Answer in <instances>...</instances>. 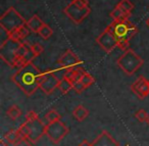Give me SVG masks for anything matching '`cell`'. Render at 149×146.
<instances>
[{
    "mask_svg": "<svg viewBox=\"0 0 149 146\" xmlns=\"http://www.w3.org/2000/svg\"><path fill=\"white\" fill-rule=\"evenodd\" d=\"M118 6L122 9L127 15H132V10L134 9V4L131 2L130 0H120L118 3Z\"/></svg>",
    "mask_w": 149,
    "mask_h": 146,
    "instance_id": "obj_20",
    "label": "cell"
},
{
    "mask_svg": "<svg viewBox=\"0 0 149 146\" xmlns=\"http://www.w3.org/2000/svg\"><path fill=\"white\" fill-rule=\"evenodd\" d=\"M32 50H33L34 54H35L36 56H38L44 51V47L40 43H35L32 45Z\"/></svg>",
    "mask_w": 149,
    "mask_h": 146,
    "instance_id": "obj_28",
    "label": "cell"
},
{
    "mask_svg": "<svg viewBox=\"0 0 149 146\" xmlns=\"http://www.w3.org/2000/svg\"><path fill=\"white\" fill-rule=\"evenodd\" d=\"M27 25L31 29V31H33L34 33H38L40 29L44 26V23L37 15H34L29 21H27Z\"/></svg>",
    "mask_w": 149,
    "mask_h": 146,
    "instance_id": "obj_15",
    "label": "cell"
},
{
    "mask_svg": "<svg viewBox=\"0 0 149 146\" xmlns=\"http://www.w3.org/2000/svg\"><path fill=\"white\" fill-rule=\"evenodd\" d=\"M30 31H31V29L28 27V25H25L23 27L19 28L17 30H15V32L10 33V39H13L19 42H23V40L29 36Z\"/></svg>",
    "mask_w": 149,
    "mask_h": 146,
    "instance_id": "obj_14",
    "label": "cell"
},
{
    "mask_svg": "<svg viewBox=\"0 0 149 146\" xmlns=\"http://www.w3.org/2000/svg\"><path fill=\"white\" fill-rule=\"evenodd\" d=\"M130 17H131L130 15H127L126 13H124L118 5H116V6L113 8V10L110 13V17H111L113 21H124V20H129Z\"/></svg>",
    "mask_w": 149,
    "mask_h": 146,
    "instance_id": "obj_18",
    "label": "cell"
},
{
    "mask_svg": "<svg viewBox=\"0 0 149 146\" xmlns=\"http://www.w3.org/2000/svg\"><path fill=\"white\" fill-rule=\"evenodd\" d=\"M38 34H39L43 39H49V38L53 35V30H52L48 25L44 24V26L40 29V31L38 32Z\"/></svg>",
    "mask_w": 149,
    "mask_h": 146,
    "instance_id": "obj_22",
    "label": "cell"
},
{
    "mask_svg": "<svg viewBox=\"0 0 149 146\" xmlns=\"http://www.w3.org/2000/svg\"><path fill=\"white\" fill-rule=\"evenodd\" d=\"M129 45H130L129 41H120V42H118V47H120V49H122L123 51H127L128 49H130Z\"/></svg>",
    "mask_w": 149,
    "mask_h": 146,
    "instance_id": "obj_32",
    "label": "cell"
},
{
    "mask_svg": "<svg viewBox=\"0 0 149 146\" xmlns=\"http://www.w3.org/2000/svg\"><path fill=\"white\" fill-rule=\"evenodd\" d=\"M89 115V110L83 105H78L76 108L72 110V115L76 117V119L79 122H82L86 119Z\"/></svg>",
    "mask_w": 149,
    "mask_h": 146,
    "instance_id": "obj_17",
    "label": "cell"
},
{
    "mask_svg": "<svg viewBox=\"0 0 149 146\" xmlns=\"http://www.w3.org/2000/svg\"><path fill=\"white\" fill-rule=\"evenodd\" d=\"M131 90L140 99L146 98L149 95V81H147L143 76H140L131 85Z\"/></svg>",
    "mask_w": 149,
    "mask_h": 146,
    "instance_id": "obj_12",
    "label": "cell"
},
{
    "mask_svg": "<svg viewBox=\"0 0 149 146\" xmlns=\"http://www.w3.org/2000/svg\"><path fill=\"white\" fill-rule=\"evenodd\" d=\"M0 144H1V146H8V143H7L3 138L1 139V141H0Z\"/></svg>",
    "mask_w": 149,
    "mask_h": 146,
    "instance_id": "obj_34",
    "label": "cell"
},
{
    "mask_svg": "<svg viewBox=\"0 0 149 146\" xmlns=\"http://www.w3.org/2000/svg\"><path fill=\"white\" fill-rule=\"evenodd\" d=\"M58 90L62 93V94H68L72 89H74V86H72V82L70 81L68 79L66 78H62L60 80L59 84H58Z\"/></svg>",
    "mask_w": 149,
    "mask_h": 146,
    "instance_id": "obj_19",
    "label": "cell"
},
{
    "mask_svg": "<svg viewBox=\"0 0 149 146\" xmlns=\"http://www.w3.org/2000/svg\"><path fill=\"white\" fill-rule=\"evenodd\" d=\"M42 73L32 62L19 68L11 76V81L25 93L27 96H32L40 89Z\"/></svg>",
    "mask_w": 149,
    "mask_h": 146,
    "instance_id": "obj_1",
    "label": "cell"
},
{
    "mask_svg": "<svg viewBox=\"0 0 149 146\" xmlns=\"http://www.w3.org/2000/svg\"><path fill=\"white\" fill-rule=\"evenodd\" d=\"M146 25L149 27V17H148V20H147V21H146Z\"/></svg>",
    "mask_w": 149,
    "mask_h": 146,
    "instance_id": "obj_35",
    "label": "cell"
},
{
    "mask_svg": "<svg viewBox=\"0 0 149 146\" xmlns=\"http://www.w3.org/2000/svg\"><path fill=\"white\" fill-rule=\"evenodd\" d=\"M107 28L113 34L118 42L130 41L138 33V28L136 27L135 24L131 23L129 20L113 21Z\"/></svg>",
    "mask_w": 149,
    "mask_h": 146,
    "instance_id": "obj_2",
    "label": "cell"
},
{
    "mask_svg": "<svg viewBox=\"0 0 149 146\" xmlns=\"http://www.w3.org/2000/svg\"><path fill=\"white\" fill-rule=\"evenodd\" d=\"M13 146H33V145H32V142L30 141L29 139H27V138H24V139L19 140L17 143L13 144Z\"/></svg>",
    "mask_w": 149,
    "mask_h": 146,
    "instance_id": "obj_30",
    "label": "cell"
},
{
    "mask_svg": "<svg viewBox=\"0 0 149 146\" xmlns=\"http://www.w3.org/2000/svg\"><path fill=\"white\" fill-rule=\"evenodd\" d=\"M21 44L22 42L15 41L13 39H8L3 45H0V57L10 68H13L15 53Z\"/></svg>",
    "mask_w": 149,
    "mask_h": 146,
    "instance_id": "obj_7",
    "label": "cell"
},
{
    "mask_svg": "<svg viewBox=\"0 0 149 146\" xmlns=\"http://www.w3.org/2000/svg\"><path fill=\"white\" fill-rule=\"evenodd\" d=\"M72 2H74L76 5H78V6H80V7L89 6V2H88V0H72Z\"/></svg>",
    "mask_w": 149,
    "mask_h": 146,
    "instance_id": "obj_31",
    "label": "cell"
},
{
    "mask_svg": "<svg viewBox=\"0 0 149 146\" xmlns=\"http://www.w3.org/2000/svg\"><path fill=\"white\" fill-rule=\"evenodd\" d=\"M79 146H92V143H89L87 140H83V141L79 144Z\"/></svg>",
    "mask_w": 149,
    "mask_h": 146,
    "instance_id": "obj_33",
    "label": "cell"
},
{
    "mask_svg": "<svg viewBox=\"0 0 149 146\" xmlns=\"http://www.w3.org/2000/svg\"><path fill=\"white\" fill-rule=\"evenodd\" d=\"M57 64L60 66V68L68 70V68H76L78 64H81L82 61H81V59L78 57L77 54H74L72 50L68 49V50H66L61 55V57L58 59Z\"/></svg>",
    "mask_w": 149,
    "mask_h": 146,
    "instance_id": "obj_11",
    "label": "cell"
},
{
    "mask_svg": "<svg viewBox=\"0 0 149 146\" xmlns=\"http://www.w3.org/2000/svg\"><path fill=\"white\" fill-rule=\"evenodd\" d=\"M96 42L97 44L106 52V53H110L116 47H118V40L113 36V34L109 31L108 28H106L97 38H96Z\"/></svg>",
    "mask_w": 149,
    "mask_h": 146,
    "instance_id": "obj_9",
    "label": "cell"
},
{
    "mask_svg": "<svg viewBox=\"0 0 149 146\" xmlns=\"http://www.w3.org/2000/svg\"><path fill=\"white\" fill-rule=\"evenodd\" d=\"M143 59L132 49H128L116 60L118 68L128 76L134 75L143 66Z\"/></svg>",
    "mask_w": 149,
    "mask_h": 146,
    "instance_id": "obj_3",
    "label": "cell"
},
{
    "mask_svg": "<svg viewBox=\"0 0 149 146\" xmlns=\"http://www.w3.org/2000/svg\"><path fill=\"white\" fill-rule=\"evenodd\" d=\"M81 81L82 83H83V85L86 87V88H88V87H90L92 84H93L94 82H95V80H94V78L91 76L90 74H88V73H85V74L83 75V77L81 78Z\"/></svg>",
    "mask_w": 149,
    "mask_h": 146,
    "instance_id": "obj_24",
    "label": "cell"
},
{
    "mask_svg": "<svg viewBox=\"0 0 149 146\" xmlns=\"http://www.w3.org/2000/svg\"><path fill=\"white\" fill-rule=\"evenodd\" d=\"M6 115H7V117H9L11 119H17L22 115V110L17 105H11V106L7 109Z\"/></svg>",
    "mask_w": 149,
    "mask_h": 146,
    "instance_id": "obj_21",
    "label": "cell"
},
{
    "mask_svg": "<svg viewBox=\"0 0 149 146\" xmlns=\"http://www.w3.org/2000/svg\"><path fill=\"white\" fill-rule=\"evenodd\" d=\"M68 134V128L61 121H56L53 123H48L46 126L45 135L53 143H59Z\"/></svg>",
    "mask_w": 149,
    "mask_h": 146,
    "instance_id": "obj_6",
    "label": "cell"
},
{
    "mask_svg": "<svg viewBox=\"0 0 149 146\" xmlns=\"http://www.w3.org/2000/svg\"><path fill=\"white\" fill-rule=\"evenodd\" d=\"M26 124L29 127L30 130V136L28 139L32 143H36L39 139L45 135L46 132V126L41 119H39L38 115L33 110H30L26 115Z\"/></svg>",
    "mask_w": 149,
    "mask_h": 146,
    "instance_id": "obj_4",
    "label": "cell"
},
{
    "mask_svg": "<svg viewBox=\"0 0 149 146\" xmlns=\"http://www.w3.org/2000/svg\"><path fill=\"white\" fill-rule=\"evenodd\" d=\"M63 13L66 15V17H68V19H70L74 24H81L88 15L91 13V9L89 6L87 7H80L78 5H76L74 2H70L68 5H66L65 8L63 9Z\"/></svg>",
    "mask_w": 149,
    "mask_h": 146,
    "instance_id": "obj_8",
    "label": "cell"
},
{
    "mask_svg": "<svg viewBox=\"0 0 149 146\" xmlns=\"http://www.w3.org/2000/svg\"><path fill=\"white\" fill-rule=\"evenodd\" d=\"M8 39H10V34L4 28L0 27V45H3Z\"/></svg>",
    "mask_w": 149,
    "mask_h": 146,
    "instance_id": "obj_25",
    "label": "cell"
},
{
    "mask_svg": "<svg viewBox=\"0 0 149 146\" xmlns=\"http://www.w3.org/2000/svg\"><path fill=\"white\" fill-rule=\"evenodd\" d=\"M19 134H21V136L23 138H29V136H30V130H29V127L27 126V124L26 123H24V124H22L21 126L19 127Z\"/></svg>",
    "mask_w": 149,
    "mask_h": 146,
    "instance_id": "obj_26",
    "label": "cell"
},
{
    "mask_svg": "<svg viewBox=\"0 0 149 146\" xmlns=\"http://www.w3.org/2000/svg\"><path fill=\"white\" fill-rule=\"evenodd\" d=\"M45 117L48 123H53V122L59 121V119H61V115H60L55 109H51V110H49L46 113Z\"/></svg>",
    "mask_w": 149,
    "mask_h": 146,
    "instance_id": "obj_23",
    "label": "cell"
},
{
    "mask_svg": "<svg viewBox=\"0 0 149 146\" xmlns=\"http://www.w3.org/2000/svg\"><path fill=\"white\" fill-rule=\"evenodd\" d=\"M72 86H74V90L76 91L77 93H82L85 89H87L85 86L83 85V83L81 82V81H78V82H74V84H72Z\"/></svg>",
    "mask_w": 149,
    "mask_h": 146,
    "instance_id": "obj_29",
    "label": "cell"
},
{
    "mask_svg": "<svg viewBox=\"0 0 149 146\" xmlns=\"http://www.w3.org/2000/svg\"><path fill=\"white\" fill-rule=\"evenodd\" d=\"M135 117H136V119H138L139 122H141V123H144V122L147 121L148 115H147V112L144 110V109H139V110L135 113Z\"/></svg>",
    "mask_w": 149,
    "mask_h": 146,
    "instance_id": "obj_27",
    "label": "cell"
},
{
    "mask_svg": "<svg viewBox=\"0 0 149 146\" xmlns=\"http://www.w3.org/2000/svg\"><path fill=\"white\" fill-rule=\"evenodd\" d=\"M3 139H4L8 144H13H13L17 143L19 140L24 139V138L22 137L19 130L17 129V130H10V131L7 132V133L4 135V137H3Z\"/></svg>",
    "mask_w": 149,
    "mask_h": 146,
    "instance_id": "obj_16",
    "label": "cell"
},
{
    "mask_svg": "<svg viewBox=\"0 0 149 146\" xmlns=\"http://www.w3.org/2000/svg\"><path fill=\"white\" fill-rule=\"evenodd\" d=\"M92 146H120V144L108 132L102 131V133L92 142Z\"/></svg>",
    "mask_w": 149,
    "mask_h": 146,
    "instance_id": "obj_13",
    "label": "cell"
},
{
    "mask_svg": "<svg viewBox=\"0 0 149 146\" xmlns=\"http://www.w3.org/2000/svg\"><path fill=\"white\" fill-rule=\"evenodd\" d=\"M25 25H27V21L15 10V7H9L0 17V27L4 28L9 34Z\"/></svg>",
    "mask_w": 149,
    "mask_h": 146,
    "instance_id": "obj_5",
    "label": "cell"
},
{
    "mask_svg": "<svg viewBox=\"0 0 149 146\" xmlns=\"http://www.w3.org/2000/svg\"><path fill=\"white\" fill-rule=\"evenodd\" d=\"M147 124H148V125H149V115H148V117H147Z\"/></svg>",
    "mask_w": 149,
    "mask_h": 146,
    "instance_id": "obj_36",
    "label": "cell"
},
{
    "mask_svg": "<svg viewBox=\"0 0 149 146\" xmlns=\"http://www.w3.org/2000/svg\"><path fill=\"white\" fill-rule=\"evenodd\" d=\"M60 80L54 75L53 72L47 71L45 73H42L41 83H40V89L43 91L45 94L49 95L54 92L55 89L58 88Z\"/></svg>",
    "mask_w": 149,
    "mask_h": 146,
    "instance_id": "obj_10",
    "label": "cell"
}]
</instances>
